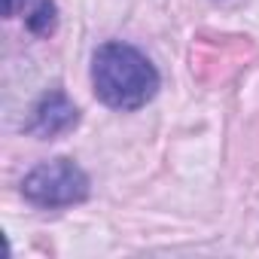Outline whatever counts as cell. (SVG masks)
I'll use <instances>...</instances> for the list:
<instances>
[{"instance_id":"cell-3","label":"cell","mask_w":259,"mask_h":259,"mask_svg":"<svg viewBox=\"0 0 259 259\" xmlns=\"http://www.w3.org/2000/svg\"><path fill=\"white\" fill-rule=\"evenodd\" d=\"M76 125H79V110H76V104H73L61 89H55V92H46V95L37 101L34 116H31V122H28L25 128H28V135H37L40 141H52V138H58V135L73 132Z\"/></svg>"},{"instance_id":"cell-4","label":"cell","mask_w":259,"mask_h":259,"mask_svg":"<svg viewBox=\"0 0 259 259\" xmlns=\"http://www.w3.org/2000/svg\"><path fill=\"white\" fill-rule=\"evenodd\" d=\"M25 25H28V31L34 37H49L55 31V25H58V7L52 0H40V4L31 10V16L25 19Z\"/></svg>"},{"instance_id":"cell-2","label":"cell","mask_w":259,"mask_h":259,"mask_svg":"<svg viewBox=\"0 0 259 259\" xmlns=\"http://www.w3.org/2000/svg\"><path fill=\"white\" fill-rule=\"evenodd\" d=\"M92 192L89 174L70 159H52L31 168L22 180V195L37 207H70L82 204Z\"/></svg>"},{"instance_id":"cell-5","label":"cell","mask_w":259,"mask_h":259,"mask_svg":"<svg viewBox=\"0 0 259 259\" xmlns=\"http://www.w3.org/2000/svg\"><path fill=\"white\" fill-rule=\"evenodd\" d=\"M22 4H25V0H4V10H7V16H16Z\"/></svg>"},{"instance_id":"cell-1","label":"cell","mask_w":259,"mask_h":259,"mask_svg":"<svg viewBox=\"0 0 259 259\" xmlns=\"http://www.w3.org/2000/svg\"><path fill=\"white\" fill-rule=\"evenodd\" d=\"M156 64L132 43H101L92 55V89L110 110H141L159 92Z\"/></svg>"}]
</instances>
